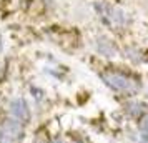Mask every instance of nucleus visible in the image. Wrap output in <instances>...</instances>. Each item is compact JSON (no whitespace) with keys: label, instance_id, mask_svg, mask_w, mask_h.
Segmentation results:
<instances>
[{"label":"nucleus","instance_id":"nucleus-3","mask_svg":"<svg viewBox=\"0 0 148 143\" xmlns=\"http://www.w3.org/2000/svg\"><path fill=\"white\" fill-rule=\"evenodd\" d=\"M8 112H10V118L18 120L20 123H28L30 122V108L25 98L17 96L14 98L10 105H8Z\"/></svg>","mask_w":148,"mask_h":143},{"label":"nucleus","instance_id":"nucleus-2","mask_svg":"<svg viewBox=\"0 0 148 143\" xmlns=\"http://www.w3.org/2000/svg\"><path fill=\"white\" fill-rule=\"evenodd\" d=\"M101 78H103V82L107 83L108 87L118 90V92H127V93H132V92H135V90L138 88L136 82H133L132 78L121 75V73L107 72V73H103V75H101Z\"/></svg>","mask_w":148,"mask_h":143},{"label":"nucleus","instance_id":"nucleus-6","mask_svg":"<svg viewBox=\"0 0 148 143\" xmlns=\"http://www.w3.org/2000/svg\"><path fill=\"white\" fill-rule=\"evenodd\" d=\"M145 130H147V131H148V120H147V122H145Z\"/></svg>","mask_w":148,"mask_h":143},{"label":"nucleus","instance_id":"nucleus-5","mask_svg":"<svg viewBox=\"0 0 148 143\" xmlns=\"http://www.w3.org/2000/svg\"><path fill=\"white\" fill-rule=\"evenodd\" d=\"M52 143H63V142H62V140H53Z\"/></svg>","mask_w":148,"mask_h":143},{"label":"nucleus","instance_id":"nucleus-4","mask_svg":"<svg viewBox=\"0 0 148 143\" xmlns=\"http://www.w3.org/2000/svg\"><path fill=\"white\" fill-rule=\"evenodd\" d=\"M97 10L100 12L101 18L107 23H110V25L120 27V25L125 23V14L121 10H118V8H113V7H110V5H105V3H98Z\"/></svg>","mask_w":148,"mask_h":143},{"label":"nucleus","instance_id":"nucleus-1","mask_svg":"<svg viewBox=\"0 0 148 143\" xmlns=\"http://www.w3.org/2000/svg\"><path fill=\"white\" fill-rule=\"evenodd\" d=\"M23 135V123L7 118L0 125V143H17Z\"/></svg>","mask_w":148,"mask_h":143}]
</instances>
